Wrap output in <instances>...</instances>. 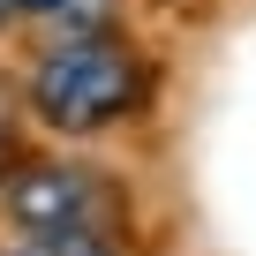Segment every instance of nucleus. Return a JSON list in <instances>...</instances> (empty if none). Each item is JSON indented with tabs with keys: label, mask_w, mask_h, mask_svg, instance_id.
Here are the masks:
<instances>
[{
	"label": "nucleus",
	"mask_w": 256,
	"mask_h": 256,
	"mask_svg": "<svg viewBox=\"0 0 256 256\" xmlns=\"http://www.w3.org/2000/svg\"><path fill=\"white\" fill-rule=\"evenodd\" d=\"M0 211L23 256H128V188L90 158H16Z\"/></svg>",
	"instance_id": "1"
},
{
	"label": "nucleus",
	"mask_w": 256,
	"mask_h": 256,
	"mask_svg": "<svg viewBox=\"0 0 256 256\" xmlns=\"http://www.w3.org/2000/svg\"><path fill=\"white\" fill-rule=\"evenodd\" d=\"M23 98L53 136H106L151 98V68L120 30H68L30 60Z\"/></svg>",
	"instance_id": "2"
},
{
	"label": "nucleus",
	"mask_w": 256,
	"mask_h": 256,
	"mask_svg": "<svg viewBox=\"0 0 256 256\" xmlns=\"http://www.w3.org/2000/svg\"><path fill=\"white\" fill-rule=\"evenodd\" d=\"M16 8L23 16H90L98 0H16Z\"/></svg>",
	"instance_id": "3"
},
{
	"label": "nucleus",
	"mask_w": 256,
	"mask_h": 256,
	"mask_svg": "<svg viewBox=\"0 0 256 256\" xmlns=\"http://www.w3.org/2000/svg\"><path fill=\"white\" fill-rule=\"evenodd\" d=\"M8 174H16V151H8V128H0V188H8Z\"/></svg>",
	"instance_id": "4"
},
{
	"label": "nucleus",
	"mask_w": 256,
	"mask_h": 256,
	"mask_svg": "<svg viewBox=\"0 0 256 256\" xmlns=\"http://www.w3.org/2000/svg\"><path fill=\"white\" fill-rule=\"evenodd\" d=\"M16 16H23V8H16V0H0V23H16Z\"/></svg>",
	"instance_id": "5"
},
{
	"label": "nucleus",
	"mask_w": 256,
	"mask_h": 256,
	"mask_svg": "<svg viewBox=\"0 0 256 256\" xmlns=\"http://www.w3.org/2000/svg\"><path fill=\"white\" fill-rule=\"evenodd\" d=\"M0 256H23V248H0Z\"/></svg>",
	"instance_id": "6"
}]
</instances>
